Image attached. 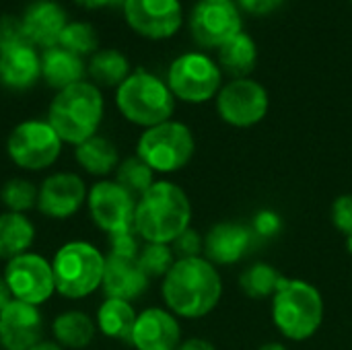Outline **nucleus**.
Instances as JSON below:
<instances>
[{"label": "nucleus", "mask_w": 352, "mask_h": 350, "mask_svg": "<svg viewBox=\"0 0 352 350\" xmlns=\"http://www.w3.org/2000/svg\"><path fill=\"white\" fill-rule=\"evenodd\" d=\"M161 293L167 309L175 318L200 320L208 316L221 301V272L204 256L175 260L163 278Z\"/></svg>", "instance_id": "obj_1"}, {"label": "nucleus", "mask_w": 352, "mask_h": 350, "mask_svg": "<svg viewBox=\"0 0 352 350\" xmlns=\"http://www.w3.org/2000/svg\"><path fill=\"white\" fill-rule=\"evenodd\" d=\"M192 223L188 194L173 182L157 179L136 202L134 229L144 243L171 245Z\"/></svg>", "instance_id": "obj_2"}, {"label": "nucleus", "mask_w": 352, "mask_h": 350, "mask_svg": "<svg viewBox=\"0 0 352 350\" xmlns=\"http://www.w3.org/2000/svg\"><path fill=\"white\" fill-rule=\"evenodd\" d=\"M105 113V101L97 85L80 80L56 93L50 103L47 122L68 144H80L95 136Z\"/></svg>", "instance_id": "obj_3"}, {"label": "nucleus", "mask_w": 352, "mask_h": 350, "mask_svg": "<svg viewBox=\"0 0 352 350\" xmlns=\"http://www.w3.org/2000/svg\"><path fill=\"white\" fill-rule=\"evenodd\" d=\"M272 322L285 338L309 340L324 322L322 293L307 281L283 278L272 297Z\"/></svg>", "instance_id": "obj_4"}, {"label": "nucleus", "mask_w": 352, "mask_h": 350, "mask_svg": "<svg viewBox=\"0 0 352 350\" xmlns=\"http://www.w3.org/2000/svg\"><path fill=\"white\" fill-rule=\"evenodd\" d=\"M116 105L128 122L146 130L171 120L175 111V97L167 80L138 68L118 87Z\"/></svg>", "instance_id": "obj_5"}, {"label": "nucleus", "mask_w": 352, "mask_h": 350, "mask_svg": "<svg viewBox=\"0 0 352 350\" xmlns=\"http://www.w3.org/2000/svg\"><path fill=\"white\" fill-rule=\"evenodd\" d=\"M52 270L56 293L66 299H85L101 289L105 272V254L89 241H68L54 254Z\"/></svg>", "instance_id": "obj_6"}, {"label": "nucleus", "mask_w": 352, "mask_h": 350, "mask_svg": "<svg viewBox=\"0 0 352 350\" xmlns=\"http://www.w3.org/2000/svg\"><path fill=\"white\" fill-rule=\"evenodd\" d=\"M196 153L192 130L184 122L167 120L146 128L136 144V155L155 173H175L184 169Z\"/></svg>", "instance_id": "obj_7"}, {"label": "nucleus", "mask_w": 352, "mask_h": 350, "mask_svg": "<svg viewBox=\"0 0 352 350\" xmlns=\"http://www.w3.org/2000/svg\"><path fill=\"white\" fill-rule=\"evenodd\" d=\"M167 85L175 99L186 103H204L217 99L223 87V70L219 62L206 54L186 52L171 62Z\"/></svg>", "instance_id": "obj_8"}, {"label": "nucleus", "mask_w": 352, "mask_h": 350, "mask_svg": "<svg viewBox=\"0 0 352 350\" xmlns=\"http://www.w3.org/2000/svg\"><path fill=\"white\" fill-rule=\"evenodd\" d=\"M62 144L47 120H25L8 134L6 155L25 171H43L58 161Z\"/></svg>", "instance_id": "obj_9"}, {"label": "nucleus", "mask_w": 352, "mask_h": 350, "mask_svg": "<svg viewBox=\"0 0 352 350\" xmlns=\"http://www.w3.org/2000/svg\"><path fill=\"white\" fill-rule=\"evenodd\" d=\"M2 276L12 299L35 307L50 301L52 295L56 293L52 262L35 252H27L23 256L8 260Z\"/></svg>", "instance_id": "obj_10"}, {"label": "nucleus", "mask_w": 352, "mask_h": 350, "mask_svg": "<svg viewBox=\"0 0 352 350\" xmlns=\"http://www.w3.org/2000/svg\"><path fill=\"white\" fill-rule=\"evenodd\" d=\"M270 109V97L264 85L254 78H233L217 95V111L223 122L235 128L260 124Z\"/></svg>", "instance_id": "obj_11"}, {"label": "nucleus", "mask_w": 352, "mask_h": 350, "mask_svg": "<svg viewBox=\"0 0 352 350\" xmlns=\"http://www.w3.org/2000/svg\"><path fill=\"white\" fill-rule=\"evenodd\" d=\"M136 198L126 192L116 179H99L89 188L87 208L91 221L107 235L134 229Z\"/></svg>", "instance_id": "obj_12"}, {"label": "nucleus", "mask_w": 352, "mask_h": 350, "mask_svg": "<svg viewBox=\"0 0 352 350\" xmlns=\"http://www.w3.org/2000/svg\"><path fill=\"white\" fill-rule=\"evenodd\" d=\"M190 31L198 45L221 47L241 31V12L235 0H200L190 14Z\"/></svg>", "instance_id": "obj_13"}, {"label": "nucleus", "mask_w": 352, "mask_h": 350, "mask_svg": "<svg viewBox=\"0 0 352 350\" xmlns=\"http://www.w3.org/2000/svg\"><path fill=\"white\" fill-rule=\"evenodd\" d=\"M89 188L78 173L58 171L47 175L37 194V210L54 221L72 219L87 204Z\"/></svg>", "instance_id": "obj_14"}, {"label": "nucleus", "mask_w": 352, "mask_h": 350, "mask_svg": "<svg viewBox=\"0 0 352 350\" xmlns=\"http://www.w3.org/2000/svg\"><path fill=\"white\" fill-rule=\"evenodd\" d=\"M122 8L128 25L148 39L175 35L184 21L179 0H126Z\"/></svg>", "instance_id": "obj_15"}, {"label": "nucleus", "mask_w": 352, "mask_h": 350, "mask_svg": "<svg viewBox=\"0 0 352 350\" xmlns=\"http://www.w3.org/2000/svg\"><path fill=\"white\" fill-rule=\"evenodd\" d=\"M43 328L39 307L12 299L0 311V349L31 350L43 340Z\"/></svg>", "instance_id": "obj_16"}, {"label": "nucleus", "mask_w": 352, "mask_h": 350, "mask_svg": "<svg viewBox=\"0 0 352 350\" xmlns=\"http://www.w3.org/2000/svg\"><path fill=\"white\" fill-rule=\"evenodd\" d=\"M130 344L136 350H177L182 344L179 320L163 307H148L138 314Z\"/></svg>", "instance_id": "obj_17"}, {"label": "nucleus", "mask_w": 352, "mask_h": 350, "mask_svg": "<svg viewBox=\"0 0 352 350\" xmlns=\"http://www.w3.org/2000/svg\"><path fill=\"white\" fill-rule=\"evenodd\" d=\"M254 245V231L241 223H217L204 235V258L219 266L241 262Z\"/></svg>", "instance_id": "obj_18"}, {"label": "nucleus", "mask_w": 352, "mask_h": 350, "mask_svg": "<svg viewBox=\"0 0 352 350\" xmlns=\"http://www.w3.org/2000/svg\"><path fill=\"white\" fill-rule=\"evenodd\" d=\"M151 278L144 274L138 258H124V256H105V272L101 291L107 299H122V301H136L148 289Z\"/></svg>", "instance_id": "obj_19"}, {"label": "nucleus", "mask_w": 352, "mask_h": 350, "mask_svg": "<svg viewBox=\"0 0 352 350\" xmlns=\"http://www.w3.org/2000/svg\"><path fill=\"white\" fill-rule=\"evenodd\" d=\"M23 25L31 43L41 47H54L60 41L64 27L68 25L66 10L56 0H35L23 12Z\"/></svg>", "instance_id": "obj_20"}, {"label": "nucleus", "mask_w": 352, "mask_h": 350, "mask_svg": "<svg viewBox=\"0 0 352 350\" xmlns=\"http://www.w3.org/2000/svg\"><path fill=\"white\" fill-rule=\"evenodd\" d=\"M41 76V56L33 43L0 52V83L12 91L31 89Z\"/></svg>", "instance_id": "obj_21"}, {"label": "nucleus", "mask_w": 352, "mask_h": 350, "mask_svg": "<svg viewBox=\"0 0 352 350\" xmlns=\"http://www.w3.org/2000/svg\"><path fill=\"white\" fill-rule=\"evenodd\" d=\"M87 66L80 56L64 50L62 45L47 47L41 54V78L56 91L85 80Z\"/></svg>", "instance_id": "obj_22"}, {"label": "nucleus", "mask_w": 352, "mask_h": 350, "mask_svg": "<svg viewBox=\"0 0 352 350\" xmlns=\"http://www.w3.org/2000/svg\"><path fill=\"white\" fill-rule=\"evenodd\" d=\"M74 159L82 171H87L89 175H95V177H107L109 173H116V169L120 165L118 146L101 134H95V136L87 138L85 142L76 144Z\"/></svg>", "instance_id": "obj_23"}, {"label": "nucleus", "mask_w": 352, "mask_h": 350, "mask_svg": "<svg viewBox=\"0 0 352 350\" xmlns=\"http://www.w3.org/2000/svg\"><path fill=\"white\" fill-rule=\"evenodd\" d=\"M97 332V324L91 316L78 309L62 311L52 322V334L54 342H58L62 349L82 350L87 349Z\"/></svg>", "instance_id": "obj_24"}, {"label": "nucleus", "mask_w": 352, "mask_h": 350, "mask_svg": "<svg viewBox=\"0 0 352 350\" xmlns=\"http://www.w3.org/2000/svg\"><path fill=\"white\" fill-rule=\"evenodd\" d=\"M35 241V225L27 215L0 212V260L8 262L31 252Z\"/></svg>", "instance_id": "obj_25"}, {"label": "nucleus", "mask_w": 352, "mask_h": 350, "mask_svg": "<svg viewBox=\"0 0 352 350\" xmlns=\"http://www.w3.org/2000/svg\"><path fill=\"white\" fill-rule=\"evenodd\" d=\"M258 64V45L252 35L239 31L219 47V66L233 78H248Z\"/></svg>", "instance_id": "obj_26"}, {"label": "nucleus", "mask_w": 352, "mask_h": 350, "mask_svg": "<svg viewBox=\"0 0 352 350\" xmlns=\"http://www.w3.org/2000/svg\"><path fill=\"white\" fill-rule=\"evenodd\" d=\"M136 309L130 301H122V299H103L99 309H97V330L111 338V340H126L130 342L134 324H136Z\"/></svg>", "instance_id": "obj_27"}, {"label": "nucleus", "mask_w": 352, "mask_h": 350, "mask_svg": "<svg viewBox=\"0 0 352 350\" xmlns=\"http://www.w3.org/2000/svg\"><path fill=\"white\" fill-rule=\"evenodd\" d=\"M93 85L120 87L130 76V62L120 50H97L87 66Z\"/></svg>", "instance_id": "obj_28"}, {"label": "nucleus", "mask_w": 352, "mask_h": 350, "mask_svg": "<svg viewBox=\"0 0 352 350\" xmlns=\"http://www.w3.org/2000/svg\"><path fill=\"white\" fill-rule=\"evenodd\" d=\"M283 274L268 262H254L239 276V287L250 299H272L283 283Z\"/></svg>", "instance_id": "obj_29"}, {"label": "nucleus", "mask_w": 352, "mask_h": 350, "mask_svg": "<svg viewBox=\"0 0 352 350\" xmlns=\"http://www.w3.org/2000/svg\"><path fill=\"white\" fill-rule=\"evenodd\" d=\"M155 175H157V173H155L138 155H134V157H128V159L120 161L113 179H116L126 192H130V194L138 200V198L157 182Z\"/></svg>", "instance_id": "obj_30"}, {"label": "nucleus", "mask_w": 352, "mask_h": 350, "mask_svg": "<svg viewBox=\"0 0 352 350\" xmlns=\"http://www.w3.org/2000/svg\"><path fill=\"white\" fill-rule=\"evenodd\" d=\"M39 188L25 177H10L0 188V202L8 212L27 215L31 208H37Z\"/></svg>", "instance_id": "obj_31"}, {"label": "nucleus", "mask_w": 352, "mask_h": 350, "mask_svg": "<svg viewBox=\"0 0 352 350\" xmlns=\"http://www.w3.org/2000/svg\"><path fill=\"white\" fill-rule=\"evenodd\" d=\"M99 43V37L93 29L91 23L87 21H68V25L64 27L58 45H62L64 50L76 54V56H85V54H95Z\"/></svg>", "instance_id": "obj_32"}, {"label": "nucleus", "mask_w": 352, "mask_h": 350, "mask_svg": "<svg viewBox=\"0 0 352 350\" xmlns=\"http://www.w3.org/2000/svg\"><path fill=\"white\" fill-rule=\"evenodd\" d=\"M175 260L171 245L165 243H144L138 254V264L148 278H165Z\"/></svg>", "instance_id": "obj_33"}, {"label": "nucleus", "mask_w": 352, "mask_h": 350, "mask_svg": "<svg viewBox=\"0 0 352 350\" xmlns=\"http://www.w3.org/2000/svg\"><path fill=\"white\" fill-rule=\"evenodd\" d=\"M31 43L23 25L21 17L14 14H4L0 17V52L16 47V45H25Z\"/></svg>", "instance_id": "obj_34"}, {"label": "nucleus", "mask_w": 352, "mask_h": 350, "mask_svg": "<svg viewBox=\"0 0 352 350\" xmlns=\"http://www.w3.org/2000/svg\"><path fill=\"white\" fill-rule=\"evenodd\" d=\"M144 241L136 233V229L122 231L116 235H109V254L113 256H124V258H138Z\"/></svg>", "instance_id": "obj_35"}, {"label": "nucleus", "mask_w": 352, "mask_h": 350, "mask_svg": "<svg viewBox=\"0 0 352 350\" xmlns=\"http://www.w3.org/2000/svg\"><path fill=\"white\" fill-rule=\"evenodd\" d=\"M171 250L177 260L182 258H200L204 254V237L196 229H186L173 243Z\"/></svg>", "instance_id": "obj_36"}, {"label": "nucleus", "mask_w": 352, "mask_h": 350, "mask_svg": "<svg viewBox=\"0 0 352 350\" xmlns=\"http://www.w3.org/2000/svg\"><path fill=\"white\" fill-rule=\"evenodd\" d=\"M332 223L334 227L344 233V237L352 235V194L338 196L332 204Z\"/></svg>", "instance_id": "obj_37"}, {"label": "nucleus", "mask_w": 352, "mask_h": 350, "mask_svg": "<svg viewBox=\"0 0 352 350\" xmlns=\"http://www.w3.org/2000/svg\"><path fill=\"white\" fill-rule=\"evenodd\" d=\"M235 2H237V6L241 10L262 17V14H268V12L276 10L285 0H235Z\"/></svg>", "instance_id": "obj_38"}, {"label": "nucleus", "mask_w": 352, "mask_h": 350, "mask_svg": "<svg viewBox=\"0 0 352 350\" xmlns=\"http://www.w3.org/2000/svg\"><path fill=\"white\" fill-rule=\"evenodd\" d=\"M276 229H278V219H276V215L264 212V215L258 217V221H256V231H258L260 235H270V233H274Z\"/></svg>", "instance_id": "obj_39"}, {"label": "nucleus", "mask_w": 352, "mask_h": 350, "mask_svg": "<svg viewBox=\"0 0 352 350\" xmlns=\"http://www.w3.org/2000/svg\"><path fill=\"white\" fill-rule=\"evenodd\" d=\"M177 350H217L212 342L204 340V338H190V340H182V344Z\"/></svg>", "instance_id": "obj_40"}, {"label": "nucleus", "mask_w": 352, "mask_h": 350, "mask_svg": "<svg viewBox=\"0 0 352 350\" xmlns=\"http://www.w3.org/2000/svg\"><path fill=\"white\" fill-rule=\"evenodd\" d=\"M85 8H101V6H124L126 0H74Z\"/></svg>", "instance_id": "obj_41"}, {"label": "nucleus", "mask_w": 352, "mask_h": 350, "mask_svg": "<svg viewBox=\"0 0 352 350\" xmlns=\"http://www.w3.org/2000/svg\"><path fill=\"white\" fill-rule=\"evenodd\" d=\"M10 301H12V295H10V291H8V287H6V283H4V276L0 274V311H2Z\"/></svg>", "instance_id": "obj_42"}, {"label": "nucleus", "mask_w": 352, "mask_h": 350, "mask_svg": "<svg viewBox=\"0 0 352 350\" xmlns=\"http://www.w3.org/2000/svg\"><path fill=\"white\" fill-rule=\"evenodd\" d=\"M31 350H64L58 342H54V340H41L39 344H35Z\"/></svg>", "instance_id": "obj_43"}, {"label": "nucleus", "mask_w": 352, "mask_h": 350, "mask_svg": "<svg viewBox=\"0 0 352 350\" xmlns=\"http://www.w3.org/2000/svg\"><path fill=\"white\" fill-rule=\"evenodd\" d=\"M258 350H289L285 344H280V342H266V344H262Z\"/></svg>", "instance_id": "obj_44"}, {"label": "nucleus", "mask_w": 352, "mask_h": 350, "mask_svg": "<svg viewBox=\"0 0 352 350\" xmlns=\"http://www.w3.org/2000/svg\"><path fill=\"white\" fill-rule=\"evenodd\" d=\"M346 250H349V252L352 254V235H349V237H346Z\"/></svg>", "instance_id": "obj_45"}, {"label": "nucleus", "mask_w": 352, "mask_h": 350, "mask_svg": "<svg viewBox=\"0 0 352 350\" xmlns=\"http://www.w3.org/2000/svg\"><path fill=\"white\" fill-rule=\"evenodd\" d=\"M351 2H352V0H351Z\"/></svg>", "instance_id": "obj_46"}, {"label": "nucleus", "mask_w": 352, "mask_h": 350, "mask_svg": "<svg viewBox=\"0 0 352 350\" xmlns=\"http://www.w3.org/2000/svg\"><path fill=\"white\" fill-rule=\"evenodd\" d=\"M0 350H2V349H0Z\"/></svg>", "instance_id": "obj_47"}]
</instances>
